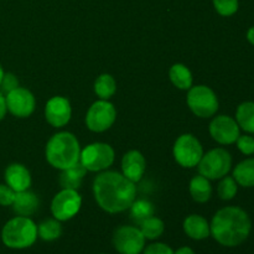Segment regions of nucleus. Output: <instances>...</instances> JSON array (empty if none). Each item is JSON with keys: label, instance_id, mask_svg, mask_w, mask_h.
Segmentation results:
<instances>
[{"label": "nucleus", "instance_id": "1", "mask_svg": "<svg viewBox=\"0 0 254 254\" xmlns=\"http://www.w3.org/2000/svg\"><path fill=\"white\" fill-rule=\"evenodd\" d=\"M93 193L102 210L109 213H119L130 208L135 201V184L117 171H104L93 183Z\"/></svg>", "mask_w": 254, "mask_h": 254}, {"label": "nucleus", "instance_id": "2", "mask_svg": "<svg viewBox=\"0 0 254 254\" xmlns=\"http://www.w3.org/2000/svg\"><path fill=\"white\" fill-rule=\"evenodd\" d=\"M210 230L216 242L225 247H237L250 236L252 221L245 210L228 206L216 212L211 221Z\"/></svg>", "mask_w": 254, "mask_h": 254}, {"label": "nucleus", "instance_id": "3", "mask_svg": "<svg viewBox=\"0 0 254 254\" xmlns=\"http://www.w3.org/2000/svg\"><path fill=\"white\" fill-rule=\"evenodd\" d=\"M81 148L76 136L68 131H60L50 138L46 145V159L54 168L64 170L79 163Z\"/></svg>", "mask_w": 254, "mask_h": 254}, {"label": "nucleus", "instance_id": "4", "mask_svg": "<svg viewBox=\"0 0 254 254\" xmlns=\"http://www.w3.org/2000/svg\"><path fill=\"white\" fill-rule=\"evenodd\" d=\"M37 237V226L31 218L24 216H16L9 220L1 230L2 243L11 250L31 247Z\"/></svg>", "mask_w": 254, "mask_h": 254}, {"label": "nucleus", "instance_id": "5", "mask_svg": "<svg viewBox=\"0 0 254 254\" xmlns=\"http://www.w3.org/2000/svg\"><path fill=\"white\" fill-rule=\"evenodd\" d=\"M232 156L226 149L216 148L203 154L198 163V173L208 180L222 179L230 173Z\"/></svg>", "mask_w": 254, "mask_h": 254}, {"label": "nucleus", "instance_id": "6", "mask_svg": "<svg viewBox=\"0 0 254 254\" xmlns=\"http://www.w3.org/2000/svg\"><path fill=\"white\" fill-rule=\"evenodd\" d=\"M188 106L195 116L210 118L218 111V99L210 87L200 84L189 89Z\"/></svg>", "mask_w": 254, "mask_h": 254}, {"label": "nucleus", "instance_id": "7", "mask_svg": "<svg viewBox=\"0 0 254 254\" xmlns=\"http://www.w3.org/2000/svg\"><path fill=\"white\" fill-rule=\"evenodd\" d=\"M79 163L88 171H102L114 163V150L106 143H93L81 150Z\"/></svg>", "mask_w": 254, "mask_h": 254}, {"label": "nucleus", "instance_id": "8", "mask_svg": "<svg viewBox=\"0 0 254 254\" xmlns=\"http://www.w3.org/2000/svg\"><path fill=\"white\" fill-rule=\"evenodd\" d=\"M203 155L201 143L192 134H183L174 145V158L184 168L197 166Z\"/></svg>", "mask_w": 254, "mask_h": 254}, {"label": "nucleus", "instance_id": "9", "mask_svg": "<svg viewBox=\"0 0 254 254\" xmlns=\"http://www.w3.org/2000/svg\"><path fill=\"white\" fill-rule=\"evenodd\" d=\"M117 118V111L111 102L99 99L89 107L86 116V124L89 130L102 133L111 128Z\"/></svg>", "mask_w": 254, "mask_h": 254}, {"label": "nucleus", "instance_id": "10", "mask_svg": "<svg viewBox=\"0 0 254 254\" xmlns=\"http://www.w3.org/2000/svg\"><path fill=\"white\" fill-rule=\"evenodd\" d=\"M145 237L134 226H122L113 235V246L119 254H140L145 248Z\"/></svg>", "mask_w": 254, "mask_h": 254}, {"label": "nucleus", "instance_id": "11", "mask_svg": "<svg viewBox=\"0 0 254 254\" xmlns=\"http://www.w3.org/2000/svg\"><path fill=\"white\" fill-rule=\"evenodd\" d=\"M82 206V198L77 190L62 189L51 202V212L56 220L68 221L78 213Z\"/></svg>", "mask_w": 254, "mask_h": 254}, {"label": "nucleus", "instance_id": "12", "mask_svg": "<svg viewBox=\"0 0 254 254\" xmlns=\"http://www.w3.org/2000/svg\"><path fill=\"white\" fill-rule=\"evenodd\" d=\"M6 108L12 116L17 118H26L35 111V97L29 89L17 87L14 91L5 94Z\"/></svg>", "mask_w": 254, "mask_h": 254}, {"label": "nucleus", "instance_id": "13", "mask_svg": "<svg viewBox=\"0 0 254 254\" xmlns=\"http://www.w3.org/2000/svg\"><path fill=\"white\" fill-rule=\"evenodd\" d=\"M240 126L230 116H218L211 122L210 134L217 143L222 145L236 143L240 134Z\"/></svg>", "mask_w": 254, "mask_h": 254}, {"label": "nucleus", "instance_id": "14", "mask_svg": "<svg viewBox=\"0 0 254 254\" xmlns=\"http://www.w3.org/2000/svg\"><path fill=\"white\" fill-rule=\"evenodd\" d=\"M72 116L71 104L68 99L64 97H52L45 107V117L47 123L51 124L55 128L64 127L69 122Z\"/></svg>", "mask_w": 254, "mask_h": 254}, {"label": "nucleus", "instance_id": "15", "mask_svg": "<svg viewBox=\"0 0 254 254\" xmlns=\"http://www.w3.org/2000/svg\"><path fill=\"white\" fill-rule=\"evenodd\" d=\"M123 175L131 183H138L143 179L146 170V161L143 154L138 150H130L122 159Z\"/></svg>", "mask_w": 254, "mask_h": 254}, {"label": "nucleus", "instance_id": "16", "mask_svg": "<svg viewBox=\"0 0 254 254\" xmlns=\"http://www.w3.org/2000/svg\"><path fill=\"white\" fill-rule=\"evenodd\" d=\"M5 183L15 192L29 190L31 185L30 171L21 164H11L5 170Z\"/></svg>", "mask_w": 254, "mask_h": 254}, {"label": "nucleus", "instance_id": "17", "mask_svg": "<svg viewBox=\"0 0 254 254\" xmlns=\"http://www.w3.org/2000/svg\"><path fill=\"white\" fill-rule=\"evenodd\" d=\"M40 205V201L37 196L34 192L29 190L20 191V192L15 193L14 202H12V210L17 216H24V217H29V216L34 215L37 211Z\"/></svg>", "mask_w": 254, "mask_h": 254}, {"label": "nucleus", "instance_id": "18", "mask_svg": "<svg viewBox=\"0 0 254 254\" xmlns=\"http://www.w3.org/2000/svg\"><path fill=\"white\" fill-rule=\"evenodd\" d=\"M184 232L195 241L206 240L211 235L210 223L200 215H191L184 221Z\"/></svg>", "mask_w": 254, "mask_h": 254}, {"label": "nucleus", "instance_id": "19", "mask_svg": "<svg viewBox=\"0 0 254 254\" xmlns=\"http://www.w3.org/2000/svg\"><path fill=\"white\" fill-rule=\"evenodd\" d=\"M86 168L81 163L71 166L68 169L62 170L60 175V185L62 189H69V190H77L81 186L82 180L86 175Z\"/></svg>", "mask_w": 254, "mask_h": 254}, {"label": "nucleus", "instance_id": "20", "mask_svg": "<svg viewBox=\"0 0 254 254\" xmlns=\"http://www.w3.org/2000/svg\"><path fill=\"white\" fill-rule=\"evenodd\" d=\"M190 193L196 202H207L212 195V186H211L208 179L202 175L192 178V180L190 181Z\"/></svg>", "mask_w": 254, "mask_h": 254}, {"label": "nucleus", "instance_id": "21", "mask_svg": "<svg viewBox=\"0 0 254 254\" xmlns=\"http://www.w3.org/2000/svg\"><path fill=\"white\" fill-rule=\"evenodd\" d=\"M233 179L243 188L254 186V158L241 161L233 170Z\"/></svg>", "mask_w": 254, "mask_h": 254}, {"label": "nucleus", "instance_id": "22", "mask_svg": "<svg viewBox=\"0 0 254 254\" xmlns=\"http://www.w3.org/2000/svg\"><path fill=\"white\" fill-rule=\"evenodd\" d=\"M236 122L247 133H254V102H243L236 111Z\"/></svg>", "mask_w": 254, "mask_h": 254}, {"label": "nucleus", "instance_id": "23", "mask_svg": "<svg viewBox=\"0 0 254 254\" xmlns=\"http://www.w3.org/2000/svg\"><path fill=\"white\" fill-rule=\"evenodd\" d=\"M169 76L174 86L179 89H190L192 87V74L185 64H174L169 71Z\"/></svg>", "mask_w": 254, "mask_h": 254}, {"label": "nucleus", "instance_id": "24", "mask_svg": "<svg viewBox=\"0 0 254 254\" xmlns=\"http://www.w3.org/2000/svg\"><path fill=\"white\" fill-rule=\"evenodd\" d=\"M62 226L56 218H49L45 220L37 226V236L45 242H52L61 237Z\"/></svg>", "mask_w": 254, "mask_h": 254}, {"label": "nucleus", "instance_id": "25", "mask_svg": "<svg viewBox=\"0 0 254 254\" xmlns=\"http://www.w3.org/2000/svg\"><path fill=\"white\" fill-rule=\"evenodd\" d=\"M117 91V83L113 77L108 73H103L94 82V92L101 99L108 101L114 96Z\"/></svg>", "mask_w": 254, "mask_h": 254}, {"label": "nucleus", "instance_id": "26", "mask_svg": "<svg viewBox=\"0 0 254 254\" xmlns=\"http://www.w3.org/2000/svg\"><path fill=\"white\" fill-rule=\"evenodd\" d=\"M139 230L141 231L145 240L154 241L158 240L163 235L164 230H165V225H164V222L160 218L151 216V217L146 218L143 222H140V228Z\"/></svg>", "mask_w": 254, "mask_h": 254}, {"label": "nucleus", "instance_id": "27", "mask_svg": "<svg viewBox=\"0 0 254 254\" xmlns=\"http://www.w3.org/2000/svg\"><path fill=\"white\" fill-rule=\"evenodd\" d=\"M130 216L135 222H143L146 218L154 216L153 203L145 200L134 201L130 206Z\"/></svg>", "mask_w": 254, "mask_h": 254}, {"label": "nucleus", "instance_id": "28", "mask_svg": "<svg viewBox=\"0 0 254 254\" xmlns=\"http://www.w3.org/2000/svg\"><path fill=\"white\" fill-rule=\"evenodd\" d=\"M238 191V184L233 179V176H225L222 178L221 183L218 184L217 193L221 200H232Z\"/></svg>", "mask_w": 254, "mask_h": 254}, {"label": "nucleus", "instance_id": "29", "mask_svg": "<svg viewBox=\"0 0 254 254\" xmlns=\"http://www.w3.org/2000/svg\"><path fill=\"white\" fill-rule=\"evenodd\" d=\"M216 11L222 16H231L238 10V0H213Z\"/></svg>", "mask_w": 254, "mask_h": 254}, {"label": "nucleus", "instance_id": "30", "mask_svg": "<svg viewBox=\"0 0 254 254\" xmlns=\"http://www.w3.org/2000/svg\"><path fill=\"white\" fill-rule=\"evenodd\" d=\"M238 150L245 155H253L254 154V138L251 135H240L236 140Z\"/></svg>", "mask_w": 254, "mask_h": 254}, {"label": "nucleus", "instance_id": "31", "mask_svg": "<svg viewBox=\"0 0 254 254\" xmlns=\"http://www.w3.org/2000/svg\"><path fill=\"white\" fill-rule=\"evenodd\" d=\"M17 87H19V79H17V77L15 76L14 73H11V72L5 73L1 79V83H0V91H1L2 93L7 94L9 92L17 88Z\"/></svg>", "mask_w": 254, "mask_h": 254}, {"label": "nucleus", "instance_id": "32", "mask_svg": "<svg viewBox=\"0 0 254 254\" xmlns=\"http://www.w3.org/2000/svg\"><path fill=\"white\" fill-rule=\"evenodd\" d=\"M15 191L6 184H0V206H11L15 198Z\"/></svg>", "mask_w": 254, "mask_h": 254}, {"label": "nucleus", "instance_id": "33", "mask_svg": "<svg viewBox=\"0 0 254 254\" xmlns=\"http://www.w3.org/2000/svg\"><path fill=\"white\" fill-rule=\"evenodd\" d=\"M143 254H174L173 248L165 243H151L144 248Z\"/></svg>", "mask_w": 254, "mask_h": 254}, {"label": "nucleus", "instance_id": "34", "mask_svg": "<svg viewBox=\"0 0 254 254\" xmlns=\"http://www.w3.org/2000/svg\"><path fill=\"white\" fill-rule=\"evenodd\" d=\"M7 108H6V101H5V96L1 91H0V121H2L6 114Z\"/></svg>", "mask_w": 254, "mask_h": 254}, {"label": "nucleus", "instance_id": "35", "mask_svg": "<svg viewBox=\"0 0 254 254\" xmlns=\"http://www.w3.org/2000/svg\"><path fill=\"white\" fill-rule=\"evenodd\" d=\"M174 254H195L193 250L191 247H180L179 250L174 251Z\"/></svg>", "mask_w": 254, "mask_h": 254}, {"label": "nucleus", "instance_id": "36", "mask_svg": "<svg viewBox=\"0 0 254 254\" xmlns=\"http://www.w3.org/2000/svg\"><path fill=\"white\" fill-rule=\"evenodd\" d=\"M247 40L251 42V44L254 45V26L251 27L247 31Z\"/></svg>", "mask_w": 254, "mask_h": 254}, {"label": "nucleus", "instance_id": "37", "mask_svg": "<svg viewBox=\"0 0 254 254\" xmlns=\"http://www.w3.org/2000/svg\"><path fill=\"white\" fill-rule=\"evenodd\" d=\"M4 74H5V72H4V69H2V66L0 64V83H1V79H2V77H4Z\"/></svg>", "mask_w": 254, "mask_h": 254}, {"label": "nucleus", "instance_id": "38", "mask_svg": "<svg viewBox=\"0 0 254 254\" xmlns=\"http://www.w3.org/2000/svg\"><path fill=\"white\" fill-rule=\"evenodd\" d=\"M101 254H104V253H101Z\"/></svg>", "mask_w": 254, "mask_h": 254}]
</instances>
